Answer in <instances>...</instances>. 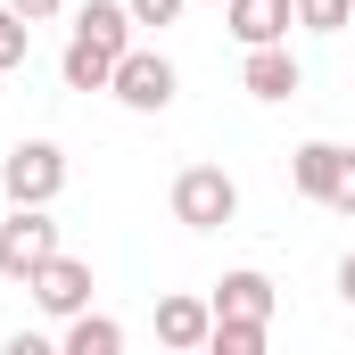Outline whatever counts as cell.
<instances>
[{
    "mask_svg": "<svg viewBox=\"0 0 355 355\" xmlns=\"http://www.w3.org/2000/svg\"><path fill=\"white\" fill-rule=\"evenodd\" d=\"M207 306H215V314H257V322H272V306H281V289H272L265 272H223Z\"/></svg>",
    "mask_w": 355,
    "mask_h": 355,
    "instance_id": "cell-9",
    "label": "cell"
},
{
    "mask_svg": "<svg viewBox=\"0 0 355 355\" xmlns=\"http://www.w3.org/2000/svg\"><path fill=\"white\" fill-rule=\"evenodd\" d=\"M25 58H33V25L8 8V17H0V75H8V67H25Z\"/></svg>",
    "mask_w": 355,
    "mask_h": 355,
    "instance_id": "cell-15",
    "label": "cell"
},
{
    "mask_svg": "<svg viewBox=\"0 0 355 355\" xmlns=\"http://www.w3.org/2000/svg\"><path fill=\"white\" fill-rule=\"evenodd\" d=\"M0 17H8V0H0Z\"/></svg>",
    "mask_w": 355,
    "mask_h": 355,
    "instance_id": "cell-20",
    "label": "cell"
},
{
    "mask_svg": "<svg viewBox=\"0 0 355 355\" xmlns=\"http://www.w3.org/2000/svg\"><path fill=\"white\" fill-rule=\"evenodd\" d=\"M25 289H33V306H42V314H58V322H67V314H83V306H91V265L58 248V257L33 272Z\"/></svg>",
    "mask_w": 355,
    "mask_h": 355,
    "instance_id": "cell-6",
    "label": "cell"
},
{
    "mask_svg": "<svg viewBox=\"0 0 355 355\" xmlns=\"http://www.w3.org/2000/svg\"><path fill=\"white\" fill-rule=\"evenodd\" d=\"M339 166H347V149H339V141H306V149L289 157V182H297L306 198H331V182H339Z\"/></svg>",
    "mask_w": 355,
    "mask_h": 355,
    "instance_id": "cell-11",
    "label": "cell"
},
{
    "mask_svg": "<svg viewBox=\"0 0 355 355\" xmlns=\"http://www.w3.org/2000/svg\"><path fill=\"white\" fill-rule=\"evenodd\" d=\"M322 207H331V215H355V149H347V166H339V182H331Z\"/></svg>",
    "mask_w": 355,
    "mask_h": 355,
    "instance_id": "cell-17",
    "label": "cell"
},
{
    "mask_svg": "<svg viewBox=\"0 0 355 355\" xmlns=\"http://www.w3.org/2000/svg\"><path fill=\"white\" fill-rule=\"evenodd\" d=\"M174 83H182L174 58H157V50H124L116 75H107V91H116L132 116H166V107H174Z\"/></svg>",
    "mask_w": 355,
    "mask_h": 355,
    "instance_id": "cell-5",
    "label": "cell"
},
{
    "mask_svg": "<svg viewBox=\"0 0 355 355\" xmlns=\"http://www.w3.org/2000/svg\"><path fill=\"white\" fill-rule=\"evenodd\" d=\"M272 322H257V314H215V331H207V347L215 355H265Z\"/></svg>",
    "mask_w": 355,
    "mask_h": 355,
    "instance_id": "cell-12",
    "label": "cell"
},
{
    "mask_svg": "<svg viewBox=\"0 0 355 355\" xmlns=\"http://www.w3.org/2000/svg\"><path fill=\"white\" fill-rule=\"evenodd\" d=\"M339 297L355 306V248H347V265H339Z\"/></svg>",
    "mask_w": 355,
    "mask_h": 355,
    "instance_id": "cell-19",
    "label": "cell"
},
{
    "mask_svg": "<svg viewBox=\"0 0 355 355\" xmlns=\"http://www.w3.org/2000/svg\"><path fill=\"white\" fill-rule=\"evenodd\" d=\"M223 25L240 33V50H257V42H289L297 0H223Z\"/></svg>",
    "mask_w": 355,
    "mask_h": 355,
    "instance_id": "cell-7",
    "label": "cell"
},
{
    "mask_svg": "<svg viewBox=\"0 0 355 355\" xmlns=\"http://www.w3.org/2000/svg\"><path fill=\"white\" fill-rule=\"evenodd\" d=\"M124 8H132V25H174L190 0H124Z\"/></svg>",
    "mask_w": 355,
    "mask_h": 355,
    "instance_id": "cell-16",
    "label": "cell"
},
{
    "mask_svg": "<svg viewBox=\"0 0 355 355\" xmlns=\"http://www.w3.org/2000/svg\"><path fill=\"white\" fill-rule=\"evenodd\" d=\"M215 8H223V0H215Z\"/></svg>",
    "mask_w": 355,
    "mask_h": 355,
    "instance_id": "cell-21",
    "label": "cell"
},
{
    "mask_svg": "<svg viewBox=\"0 0 355 355\" xmlns=\"http://www.w3.org/2000/svg\"><path fill=\"white\" fill-rule=\"evenodd\" d=\"M124 50H132V8H124V0H91L83 17H75L67 58H58L67 91H107V75H116Z\"/></svg>",
    "mask_w": 355,
    "mask_h": 355,
    "instance_id": "cell-1",
    "label": "cell"
},
{
    "mask_svg": "<svg viewBox=\"0 0 355 355\" xmlns=\"http://www.w3.org/2000/svg\"><path fill=\"white\" fill-rule=\"evenodd\" d=\"M0 190H8V207H50L67 190V149L58 141H17L0 157Z\"/></svg>",
    "mask_w": 355,
    "mask_h": 355,
    "instance_id": "cell-3",
    "label": "cell"
},
{
    "mask_svg": "<svg viewBox=\"0 0 355 355\" xmlns=\"http://www.w3.org/2000/svg\"><path fill=\"white\" fill-rule=\"evenodd\" d=\"M8 8H17L25 25H42V17H58V0H8Z\"/></svg>",
    "mask_w": 355,
    "mask_h": 355,
    "instance_id": "cell-18",
    "label": "cell"
},
{
    "mask_svg": "<svg viewBox=\"0 0 355 355\" xmlns=\"http://www.w3.org/2000/svg\"><path fill=\"white\" fill-rule=\"evenodd\" d=\"M50 257H58L50 207H8V223H0V272H8V281H33Z\"/></svg>",
    "mask_w": 355,
    "mask_h": 355,
    "instance_id": "cell-4",
    "label": "cell"
},
{
    "mask_svg": "<svg viewBox=\"0 0 355 355\" xmlns=\"http://www.w3.org/2000/svg\"><path fill=\"white\" fill-rule=\"evenodd\" d=\"M240 215V182L223 166H182L174 174V223L182 232H223Z\"/></svg>",
    "mask_w": 355,
    "mask_h": 355,
    "instance_id": "cell-2",
    "label": "cell"
},
{
    "mask_svg": "<svg viewBox=\"0 0 355 355\" xmlns=\"http://www.w3.org/2000/svg\"><path fill=\"white\" fill-rule=\"evenodd\" d=\"M240 83H248V99H289V91L306 83V67L289 58V42H257L248 67H240Z\"/></svg>",
    "mask_w": 355,
    "mask_h": 355,
    "instance_id": "cell-8",
    "label": "cell"
},
{
    "mask_svg": "<svg viewBox=\"0 0 355 355\" xmlns=\"http://www.w3.org/2000/svg\"><path fill=\"white\" fill-rule=\"evenodd\" d=\"M297 25H306V33H347L355 0H297Z\"/></svg>",
    "mask_w": 355,
    "mask_h": 355,
    "instance_id": "cell-14",
    "label": "cell"
},
{
    "mask_svg": "<svg viewBox=\"0 0 355 355\" xmlns=\"http://www.w3.org/2000/svg\"><path fill=\"white\" fill-rule=\"evenodd\" d=\"M124 347V322H107V314H67V355H116Z\"/></svg>",
    "mask_w": 355,
    "mask_h": 355,
    "instance_id": "cell-13",
    "label": "cell"
},
{
    "mask_svg": "<svg viewBox=\"0 0 355 355\" xmlns=\"http://www.w3.org/2000/svg\"><path fill=\"white\" fill-rule=\"evenodd\" d=\"M207 331H215V306L207 297H166L157 306V339L166 347H207Z\"/></svg>",
    "mask_w": 355,
    "mask_h": 355,
    "instance_id": "cell-10",
    "label": "cell"
}]
</instances>
